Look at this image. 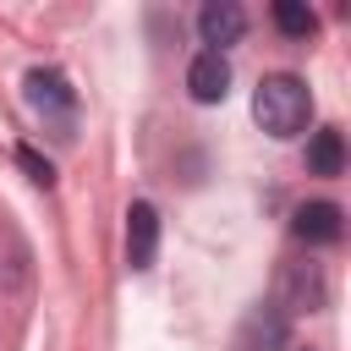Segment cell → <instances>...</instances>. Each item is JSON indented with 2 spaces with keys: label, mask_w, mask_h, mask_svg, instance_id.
<instances>
[{
  "label": "cell",
  "mask_w": 351,
  "mask_h": 351,
  "mask_svg": "<svg viewBox=\"0 0 351 351\" xmlns=\"http://www.w3.org/2000/svg\"><path fill=\"white\" fill-rule=\"evenodd\" d=\"M252 121H258L269 137H296V132H307V121H313V93H307V82L291 77V71L263 77L258 93H252Z\"/></svg>",
  "instance_id": "6da1fadb"
},
{
  "label": "cell",
  "mask_w": 351,
  "mask_h": 351,
  "mask_svg": "<svg viewBox=\"0 0 351 351\" xmlns=\"http://www.w3.org/2000/svg\"><path fill=\"white\" fill-rule=\"evenodd\" d=\"M22 99H27L33 121H44V132H55L60 143L71 137V126H77V93H71V82H66V71L33 66V71L22 77Z\"/></svg>",
  "instance_id": "7a4b0ae2"
},
{
  "label": "cell",
  "mask_w": 351,
  "mask_h": 351,
  "mask_svg": "<svg viewBox=\"0 0 351 351\" xmlns=\"http://www.w3.org/2000/svg\"><path fill=\"white\" fill-rule=\"evenodd\" d=\"M186 93H192L197 104H219V99L230 93V60H225L219 49H197L192 66H186Z\"/></svg>",
  "instance_id": "3957f363"
},
{
  "label": "cell",
  "mask_w": 351,
  "mask_h": 351,
  "mask_svg": "<svg viewBox=\"0 0 351 351\" xmlns=\"http://www.w3.org/2000/svg\"><path fill=\"white\" fill-rule=\"evenodd\" d=\"M291 230H296V241H307V247H329V241H340L346 214H340V203L318 197V203H302V208L291 214Z\"/></svg>",
  "instance_id": "277c9868"
},
{
  "label": "cell",
  "mask_w": 351,
  "mask_h": 351,
  "mask_svg": "<svg viewBox=\"0 0 351 351\" xmlns=\"http://www.w3.org/2000/svg\"><path fill=\"white\" fill-rule=\"evenodd\" d=\"M159 252V208L154 203H132L126 208V263L132 269H154Z\"/></svg>",
  "instance_id": "5b68a950"
},
{
  "label": "cell",
  "mask_w": 351,
  "mask_h": 351,
  "mask_svg": "<svg viewBox=\"0 0 351 351\" xmlns=\"http://www.w3.org/2000/svg\"><path fill=\"white\" fill-rule=\"evenodd\" d=\"M197 33H203L208 49L225 55V44H236V38L247 33V11H241L236 0H208V5L197 11Z\"/></svg>",
  "instance_id": "8992f818"
},
{
  "label": "cell",
  "mask_w": 351,
  "mask_h": 351,
  "mask_svg": "<svg viewBox=\"0 0 351 351\" xmlns=\"http://www.w3.org/2000/svg\"><path fill=\"white\" fill-rule=\"evenodd\" d=\"M307 170H313V176H340V170H346V143H340V132H313V143H307Z\"/></svg>",
  "instance_id": "52a82bcc"
},
{
  "label": "cell",
  "mask_w": 351,
  "mask_h": 351,
  "mask_svg": "<svg viewBox=\"0 0 351 351\" xmlns=\"http://www.w3.org/2000/svg\"><path fill=\"white\" fill-rule=\"evenodd\" d=\"M274 27H280L285 38H307V33L318 27V16H313L307 5H296V0H280V5H274Z\"/></svg>",
  "instance_id": "ba28073f"
},
{
  "label": "cell",
  "mask_w": 351,
  "mask_h": 351,
  "mask_svg": "<svg viewBox=\"0 0 351 351\" xmlns=\"http://www.w3.org/2000/svg\"><path fill=\"white\" fill-rule=\"evenodd\" d=\"M16 159H22V170H27V176H33L38 186H49V181H55V170H49V159H38L33 148H16Z\"/></svg>",
  "instance_id": "9c48e42d"
}]
</instances>
